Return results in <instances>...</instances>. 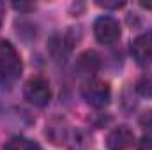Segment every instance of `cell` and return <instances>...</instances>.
<instances>
[{
  "label": "cell",
  "instance_id": "1",
  "mask_svg": "<svg viewBox=\"0 0 152 150\" xmlns=\"http://www.w3.org/2000/svg\"><path fill=\"white\" fill-rule=\"evenodd\" d=\"M21 74V60L9 41L0 39V81L12 83Z\"/></svg>",
  "mask_w": 152,
  "mask_h": 150
},
{
  "label": "cell",
  "instance_id": "2",
  "mask_svg": "<svg viewBox=\"0 0 152 150\" xmlns=\"http://www.w3.org/2000/svg\"><path fill=\"white\" fill-rule=\"evenodd\" d=\"M83 99L94 108H104L112 99L110 85L101 79H87L81 87Z\"/></svg>",
  "mask_w": 152,
  "mask_h": 150
},
{
  "label": "cell",
  "instance_id": "3",
  "mask_svg": "<svg viewBox=\"0 0 152 150\" xmlns=\"http://www.w3.org/2000/svg\"><path fill=\"white\" fill-rule=\"evenodd\" d=\"M23 94H25V99L34 104V106H46L51 99V90H50V83L41 78V76H36V78H30L23 88Z\"/></svg>",
  "mask_w": 152,
  "mask_h": 150
},
{
  "label": "cell",
  "instance_id": "4",
  "mask_svg": "<svg viewBox=\"0 0 152 150\" xmlns=\"http://www.w3.org/2000/svg\"><path fill=\"white\" fill-rule=\"evenodd\" d=\"M94 36L101 44H112L120 37V25L112 16H101L94 23Z\"/></svg>",
  "mask_w": 152,
  "mask_h": 150
},
{
  "label": "cell",
  "instance_id": "5",
  "mask_svg": "<svg viewBox=\"0 0 152 150\" xmlns=\"http://www.w3.org/2000/svg\"><path fill=\"white\" fill-rule=\"evenodd\" d=\"M131 53L140 66L152 64V30L140 34L131 42Z\"/></svg>",
  "mask_w": 152,
  "mask_h": 150
},
{
  "label": "cell",
  "instance_id": "6",
  "mask_svg": "<svg viewBox=\"0 0 152 150\" xmlns=\"http://www.w3.org/2000/svg\"><path fill=\"white\" fill-rule=\"evenodd\" d=\"M101 69V58L96 51H85L76 58L75 71L80 78L92 79V76Z\"/></svg>",
  "mask_w": 152,
  "mask_h": 150
},
{
  "label": "cell",
  "instance_id": "7",
  "mask_svg": "<svg viewBox=\"0 0 152 150\" xmlns=\"http://www.w3.org/2000/svg\"><path fill=\"white\" fill-rule=\"evenodd\" d=\"M134 141V133L127 125H118L106 136L108 150H127Z\"/></svg>",
  "mask_w": 152,
  "mask_h": 150
},
{
  "label": "cell",
  "instance_id": "8",
  "mask_svg": "<svg viewBox=\"0 0 152 150\" xmlns=\"http://www.w3.org/2000/svg\"><path fill=\"white\" fill-rule=\"evenodd\" d=\"M46 136L55 145H67L69 140H71V136H73V133H71L69 125L64 120H53L46 127Z\"/></svg>",
  "mask_w": 152,
  "mask_h": 150
},
{
  "label": "cell",
  "instance_id": "9",
  "mask_svg": "<svg viewBox=\"0 0 152 150\" xmlns=\"http://www.w3.org/2000/svg\"><path fill=\"white\" fill-rule=\"evenodd\" d=\"M71 48H73V44H71L67 36H55L50 42V51H51L53 58H57V60H60V58L66 60Z\"/></svg>",
  "mask_w": 152,
  "mask_h": 150
},
{
  "label": "cell",
  "instance_id": "10",
  "mask_svg": "<svg viewBox=\"0 0 152 150\" xmlns=\"http://www.w3.org/2000/svg\"><path fill=\"white\" fill-rule=\"evenodd\" d=\"M4 150H42V149L34 140L23 138V136H16V138H11L9 141H5Z\"/></svg>",
  "mask_w": 152,
  "mask_h": 150
},
{
  "label": "cell",
  "instance_id": "11",
  "mask_svg": "<svg viewBox=\"0 0 152 150\" xmlns=\"http://www.w3.org/2000/svg\"><path fill=\"white\" fill-rule=\"evenodd\" d=\"M140 125H142L145 131H152V110L151 111H145L140 117Z\"/></svg>",
  "mask_w": 152,
  "mask_h": 150
},
{
  "label": "cell",
  "instance_id": "12",
  "mask_svg": "<svg viewBox=\"0 0 152 150\" xmlns=\"http://www.w3.org/2000/svg\"><path fill=\"white\" fill-rule=\"evenodd\" d=\"M138 150H152V136H143L138 143Z\"/></svg>",
  "mask_w": 152,
  "mask_h": 150
},
{
  "label": "cell",
  "instance_id": "13",
  "mask_svg": "<svg viewBox=\"0 0 152 150\" xmlns=\"http://www.w3.org/2000/svg\"><path fill=\"white\" fill-rule=\"evenodd\" d=\"M97 5L104 7V9H120V7H124V2H103V0H99Z\"/></svg>",
  "mask_w": 152,
  "mask_h": 150
},
{
  "label": "cell",
  "instance_id": "14",
  "mask_svg": "<svg viewBox=\"0 0 152 150\" xmlns=\"http://www.w3.org/2000/svg\"><path fill=\"white\" fill-rule=\"evenodd\" d=\"M12 7H14V9H18V11H30V9H34V4H25V2H14V4H12Z\"/></svg>",
  "mask_w": 152,
  "mask_h": 150
},
{
  "label": "cell",
  "instance_id": "15",
  "mask_svg": "<svg viewBox=\"0 0 152 150\" xmlns=\"http://www.w3.org/2000/svg\"><path fill=\"white\" fill-rule=\"evenodd\" d=\"M2 18H4V5L0 4V23H2Z\"/></svg>",
  "mask_w": 152,
  "mask_h": 150
},
{
  "label": "cell",
  "instance_id": "16",
  "mask_svg": "<svg viewBox=\"0 0 152 150\" xmlns=\"http://www.w3.org/2000/svg\"><path fill=\"white\" fill-rule=\"evenodd\" d=\"M142 7H152V4H149V2H142Z\"/></svg>",
  "mask_w": 152,
  "mask_h": 150
}]
</instances>
